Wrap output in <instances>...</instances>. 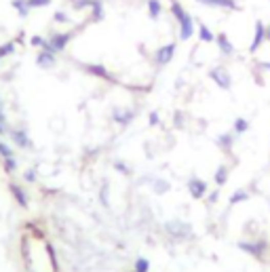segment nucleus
<instances>
[{"instance_id":"24","label":"nucleus","mask_w":270,"mask_h":272,"mask_svg":"<svg viewBox=\"0 0 270 272\" xmlns=\"http://www.w3.org/2000/svg\"><path fill=\"white\" fill-rule=\"evenodd\" d=\"M0 163H3V169H5V173H15L17 171V158L15 156H9V158H3V161H0Z\"/></svg>"},{"instance_id":"38","label":"nucleus","mask_w":270,"mask_h":272,"mask_svg":"<svg viewBox=\"0 0 270 272\" xmlns=\"http://www.w3.org/2000/svg\"><path fill=\"white\" fill-rule=\"evenodd\" d=\"M215 200H218V192H211L209 194V202H215Z\"/></svg>"},{"instance_id":"26","label":"nucleus","mask_w":270,"mask_h":272,"mask_svg":"<svg viewBox=\"0 0 270 272\" xmlns=\"http://www.w3.org/2000/svg\"><path fill=\"white\" fill-rule=\"evenodd\" d=\"M9 156H15V154H13V148H11L3 138H0V161H3V158H9Z\"/></svg>"},{"instance_id":"21","label":"nucleus","mask_w":270,"mask_h":272,"mask_svg":"<svg viewBox=\"0 0 270 272\" xmlns=\"http://www.w3.org/2000/svg\"><path fill=\"white\" fill-rule=\"evenodd\" d=\"M15 49H17V42H15V40L3 42V44H0V59H5V57H9V55H13Z\"/></svg>"},{"instance_id":"11","label":"nucleus","mask_w":270,"mask_h":272,"mask_svg":"<svg viewBox=\"0 0 270 272\" xmlns=\"http://www.w3.org/2000/svg\"><path fill=\"white\" fill-rule=\"evenodd\" d=\"M199 5L209 9H226V11H239V5L235 0H196Z\"/></svg>"},{"instance_id":"41","label":"nucleus","mask_w":270,"mask_h":272,"mask_svg":"<svg viewBox=\"0 0 270 272\" xmlns=\"http://www.w3.org/2000/svg\"><path fill=\"white\" fill-rule=\"evenodd\" d=\"M133 272H135V270H133Z\"/></svg>"},{"instance_id":"20","label":"nucleus","mask_w":270,"mask_h":272,"mask_svg":"<svg viewBox=\"0 0 270 272\" xmlns=\"http://www.w3.org/2000/svg\"><path fill=\"white\" fill-rule=\"evenodd\" d=\"M160 13H163V7H160V0H148V15L152 19H158Z\"/></svg>"},{"instance_id":"7","label":"nucleus","mask_w":270,"mask_h":272,"mask_svg":"<svg viewBox=\"0 0 270 272\" xmlns=\"http://www.w3.org/2000/svg\"><path fill=\"white\" fill-rule=\"evenodd\" d=\"M175 55V42H169V44H163L160 49H156L154 53V61L156 65H167Z\"/></svg>"},{"instance_id":"16","label":"nucleus","mask_w":270,"mask_h":272,"mask_svg":"<svg viewBox=\"0 0 270 272\" xmlns=\"http://www.w3.org/2000/svg\"><path fill=\"white\" fill-rule=\"evenodd\" d=\"M215 144H218V148H220V150L230 152V150H232V146H235V133H222L220 138L215 140Z\"/></svg>"},{"instance_id":"32","label":"nucleus","mask_w":270,"mask_h":272,"mask_svg":"<svg viewBox=\"0 0 270 272\" xmlns=\"http://www.w3.org/2000/svg\"><path fill=\"white\" fill-rule=\"evenodd\" d=\"M53 21H57V24H68L70 17H68L64 11H55V15H53Z\"/></svg>"},{"instance_id":"4","label":"nucleus","mask_w":270,"mask_h":272,"mask_svg":"<svg viewBox=\"0 0 270 272\" xmlns=\"http://www.w3.org/2000/svg\"><path fill=\"white\" fill-rule=\"evenodd\" d=\"M239 249L249 253V256H254L256 260H262L264 253L268 251V243L266 241H241L239 243Z\"/></svg>"},{"instance_id":"30","label":"nucleus","mask_w":270,"mask_h":272,"mask_svg":"<svg viewBox=\"0 0 270 272\" xmlns=\"http://www.w3.org/2000/svg\"><path fill=\"white\" fill-rule=\"evenodd\" d=\"M150 270V262L146 258H137L135 260V272H148Z\"/></svg>"},{"instance_id":"18","label":"nucleus","mask_w":270,"mask_h":272,"mask_svg":"<svg viewBox=\"0 0 270 272\" xmlns=\"http://www.w3.org/2000/svg\"><path fill=\"white\" fill-rule=\"evenodd\" d=\"M213 182L218 186H224L228 182V167L226 165H220L218 169H215V175H213Z\"/></svg>"},{"instance_id":"40","label":"nucleus","mask_w":270,"mask_h":272,"mask_svg":"<svg viewBox=\"0 0 270 272\" xmlns=\"http://www.w3.org/2000/svg\"><path fill=\"white\" fill-rule=\"evenodd\" d=\"M266 40H268V42H270V26H268V28H266Z\"/></svg>"},{"instance_id":"34","label":"nucleus","mask_w":270,"mask_h":272,"mask_svg":"<svg viewBox=\"0 0 270 272\" xmlns=\"http://www.w3.org/2000/svg\"><path fill=\"white\" fill-rule=\"evenodd\" d=\"M114 169H118V171H120L122 175H129V169H127V165H124V163H120V161H116V163H114Z\"/></svg>"},{"instance_id":"15","label":"nucleus","mask_w":270,"mask_h":272,"mask_svg":"<svg viewBox=\"0 0 270 272\" xmlns=\"http://www.w3.org/2000/svg\"><path fill=\"white\" fill-rule=\"evenodd\" d=\"M215 42H218V49H220L222 55H232V53H235V44L228 40V36L224 32H220L218 36H215Z\"/></svg>"},{"instance_id":"14","label":"nucleus","mask_w":270,"mask_h":272,"mask_svg":"<svg viewBox=\"0 0 270 272\" xmlns=\"http://www.w3.org/2000/svg\"><path fill=\"white\" fill-rule=\"evenodd\" d=\"M133 116H135L133 110H124V108H114V112H112V118L120 127H129L131 121H133Z\"/></svg>"},{"instance_id":"17","label":"nucleus","mask_w":270,"mask_h":272,"mask_svg":"<svg viewBox=\"0 0 270 272\" xmlns=\"http://www.w3.org/2000/svg\"><path fill=\"white\" fill-rule=\"evenodd\" d=\"M11 7L17 11V15H19L22 17V19H24V17H28L30 15V7H28V3H26V0H13V3H11Z\"/></svg>"},{"instance_id":"28","label":"nucleus","mask_w":270,"mask_h":272,"mask_svg":"<svg viewBox=\"0 0 270 272\" xmlns=\"http://www.w3.org/2000/svg\"><path fill=\"white\" fill-rule=\"evenodd\" d=\"M169 188H171L169 182H165V179H154V192L156 194H165Z\"/></svg>"},{"instance_id":"33","label":"nucleus","mask_w":270,"mask_h":272,"mask_svg":"<svg viewBox=\"0 0 270 272\" xmlns=\"http://www.w3.org/2000/svg\"><path fill=\"white\" fill-rule=\"evenodd\" d=\"M24 182H28V184L36 182V169H28V171L24 173Z\"/></svg>"},{"instance_id":"36","label":"nucleus","mask_w":270,"mask_h":272,"mask_svg":"<svg viewBox=\"0 0 270 272\" xmlns=\"http://www.w3.org/2000/svg\"><path fill=\"white\" fill-rule=\"evenodd\" d=\"M99 198L103 200V205H106V207H110V202H108V184H103V190H101Z\"/></svg>"},{"instance_id":"35","label":"nucleus","mask_w":270,"mask_h":272,"mask_svg":"<svg viewBox=\"0 0 270 272\" xmlns=\"http://www.w3.org/2000/svg\"><path fill=\"white\" fill-rule=\"evenodd\" d=\"M148 121H150V125H152V127H158V125H160V116H158V112H152Z\"/></svg>"},{"instance_id":"19","label":"nucleus","mask_w":270,"mask_h":272,"mask_svg":"<svg viewBox=\"0 0 270 272\" xmlns=\"http://www.w3.org/2000/svg\"><path fill=\"white\" fill-rule=\"evenodd\" d=\"M103 19V5L101 0H93L91 5V21H101Z\"/></svg>"},{"instance_id":"23","label":"nucleus","mask_w":270,"mask_h":272,"mask_svg":"<svg viewBox=\"0 0 270 272\" xmlns=\"http://www.w3.org/2000/svg\"><path fill=\"white\" fill-rule=\"evenodd\" d=\"M199 38H201L203 42H213V40H215L213 32H211V30H209L205 24H201V26H199Z\"/></svg>"},{"instance_id":"1","label":"nucleus","mask_w":270,"mask_h":272,"mask_svg":"<svg viewBox=\"0 0 270 272\" xmlns=\"http://www.w3.org/2000/svg\"><path fill=\"white\" fill-rule=\"evenodd\" d=\"M171 15L175 17V21L179 24V40H190L194 34V19L192 15L177 3V0H171Z\"/></svg>"},{"instance_id":"39","label":"nucleus","mask_w":270,"mask_h":272,"mask_svg":"<svg viewBox=\"0 0 270 272\" xmlns=\"http://www.w3.org/2000/svg\"><path fill=\"white\" fill-rule=\"evenodd\" d=\"M260 67H264V70H270V61H262Z\"/></svg>"},{"instance_id":"22","label":"nucleus","mask_w":270,"mask_h":272,"mask_svg":"<svg viewBox=\"0 0 270 272\" xmlns=\"http://www.w3.org/2000/svg\"><path fill=\"white\" fill-rule=\"evenodd\" d=\"M11 129L7 127V116H5V104H3V95H0V138L7 135Z\"/></svg>"},{"instance_id":"2","label":"nucleus","mask_w":270,"mask_h":272,"mask_svg":"<svg viewBox=\"0 0 270 272\" xmlns=\"http://www.w3.org/2000/svg\"><path fill=\"white\" fill-rule=\"evenodd\" d=\"M209 78H211L215 84H218L222 91H230V89H232V76H230V72L226 70L224 65L211 67V70H209Z\"/></svg>"},{"instance_id":"3","label":"nucleus","mask_w":270,"mask_h":272,"mask_svg":"<svg viewBox=\"0 0 270 272\" xmlns=\"http://www.w3.org/2000/svg\"><path fill=\"white\" fill-rule=\"evenodd\" d=\"M72 38H74V32H53L47 38L49 40V51H53V53H61V51L70 44Z\"/></svg>"},{"instance_id":"13","label":"nucleus","mask_w":270,"mask_h":272,"mask_svg":"<svg viewBox=\"0 0 270 272\" xmlns=\"http://www.w3.org/2000/svg\"><path fill=\"white\" fill-rule=\"evenodd\" d=\"M85 70H87L89 74H91V76H97V78H103V80H110V82L116 80V78H114L110 72H108L101 63H87V65H85Z\"/></svg>"},{"instance_id":"25","label":"nucleus","mask_w":270,"mask_h":272,"mask_svg":"<svg viewBox=\"0 0 270 272\" xmlns=\"http://www.w3.org/2000/svg\"><path fill=\"white\" fill-rule=\"evenodd\" d=\"M249 198V192L247 190H237L235 194L230 196V207H235V205H239V202H245Z\"/></svg>"},{"instance_id":"12","label":"nucleus","mask_w":270,"mask_h":272,"mask_svg":"<svg viewBox=\"0 0 270 272\" xmlns=\"http://www.w3.org/2000/svg\"><path fill=\"white\" fill-rule=\"evenodd\" d=\"M264 40H266V26H264L262 21H256L254 40H251V44H249V51H251V53H256V51L264 44Z\"/></svg>"},{"instance_id":"37","label":"nucleus","mask_w":270,"mask_h":272,"mask_svg":"<svg viewBox=\"0 0 270 272\" xmlns=\"http://www.w3.org/2000/svg\"><path fill=\"white\" fill-rule=\"evenodd\" d=\"M175 125H177V127H184V125H182V112H175Z\"/></svg>"},{"instance_id":"8","label":"nucleus","mask_w":270,"mask_h":272,"mask_svg":"<svg viewBox=\"0 0 270 272\" xmlns=\"http://www.w3.org/2000/svg\"><path fill=\"white\" fill-rule=\"evenodd\" d=\"M9 192H11V196L15 198V202H17V205H19L22 209H28V205H30V198H28V194H26V190H24V186L15 184V182H11V184H9Z\"/></svg>"},{"instance_id":"10","label":"nucleus","mask_w":270,"mask_h":272,"mask_svg":"<svg viewBox=\"0 0 270 272\" xmlns=\"http://www.w3.org/2000/svg\"><path fill=\"white\" fill-rule=\"evenodd\" d=\"M165 230H167L171 236H175V239H186V236L192 234V232H190V226L184 224V222H167Z\"/></svg>"},{"instance_id":"5","label":"nucleus","mask_w":270,"mask_h":272,"mask_svg":"<svg viewBox=\"0 0 270 272\" xmlns=\"http://www.w3.org/2000/svg\"><path fill=\"white\" fill-rule=\"evenodd\" d=\"M9 138H11V142H13L17 148H22V150H30V148L34 146L32 140H30V135H28V131H26L24 127L11 129V131H9Z\"/></svg>"},{"instance_id":"31","label":"nucleus","mask_w":270,"mask_h":272,"mask_svg":"<svg viewBox=\"0 0 270 272\" xmlns=\"http://www.w3.org/2000/svg\"><path fill=\"white\" fill-rule=\"evenodd\" d=\"M26 3H28V7L34 11V9H45V7H49L51 0H26Z\"/></svg>"},{"instance_id":"29","label":"nucleus","mask_w":270,"mask_h":272,"mask_svg":"<svg viewBox=\"0 0 270 272\" xmlns=\"http://www.w3.org/2000/svg\"><path fill=\"white\" fill-rule=\"evenodd\" d=\"M247 129H249L247 118H237V121H235V133H237V135H241V133H245Z\"/></svg>"},{"instance_id":"27","label":"nucleus","mask_w":270,"mask_h":272,"mask_svg":"<svg viewBox=\"0 0 270 272\" xmlns=\"http://www.w3.org/2000/svg\"><path fill=\"white\" fill-rule=\"evenodd\" d=\"M30 44L36 47V49H45V51H49V40L43 38V36H32V38H30Z\"/></svg>"},{"instance_id":"6","label":"nucleus","mask_w":270,"mask_h":272,"mask_svg":"<svg viewBox=\"0 0 270 272\" xmlns=\"http://www.w3.org/2000/svg\"><path fill=\"white\" fill-rule=\"evenodd\" d=\"M186 186H188V192H190L192 198L201 200V198L207 196V184H205V179H201V177H190Z\"/></svg>"},{"instance_id":"9","label":"nucleus","mask_w":270,"mask_h":272,"mask_svg":"<svg viewBox=\"0 0 270 272\" xmlns=\"http://www.w3.org/2000/svg\"><path fill=\"white\" fill-rule=\"evenodd\" d=\"M55 55H57V53H53V51L40 49L38 55H36V65L43 67V70H51V67L57 63V57H55Z\"/></svg>"}]
</instances>
